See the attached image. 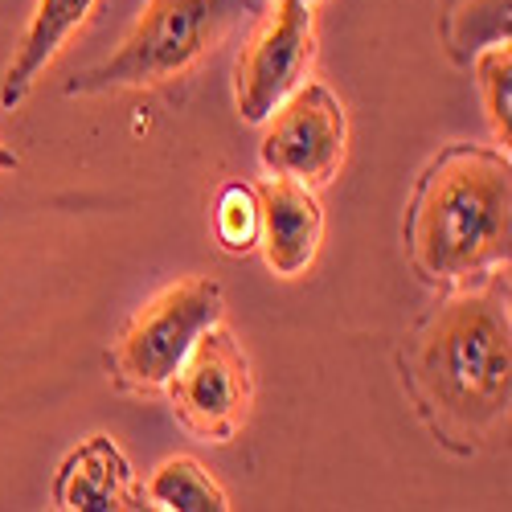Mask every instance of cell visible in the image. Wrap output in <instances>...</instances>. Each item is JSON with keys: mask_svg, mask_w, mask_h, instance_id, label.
<instances>
[{"mask_svg": "<svg viewBox=\"0 0 512 512\" xmlns=\"http://www.w3.org/2000/svg\"><path fill=\"white\" fill-rule=\"evenodd\" d=\"M476 87H480V99H484V111H488V123L496 132V144H512V50L508 41L500 46H484L476 54Z\"/></svg>", "mask_w": 512, "mask_h": 512, "instance_id": "obj_13", "label": "cell"}, {"mask_svg": "<svg viewBox=\"0 0 512 512\" xmlns=\"http://www.w3.org/2000/svg\"><path fill=\"white\" fill-rule=\"evenodd\" d=\"M54 504L66 508V512L148 508L144 504V484H136L123 451L107 435L87 439L62 459L58 480H54Z\"/></svg>", "mask_w": 512, "mask_h": 512, "instance_id": "obj_9", "label": "cell"}, {"mask_svg": "<svg viewBox=\"0 0 512 512\" xmlns=\"http://www.w3.org/2000/svg\"><path fill=\"white\" fill-rule=\"evenodd\" d=\"M443 37L455 62H472L484 46L508 41V0H463L443 17Z\"/></svg>", "mask_w": 512, "mask_h": 512, "instance_id": "obj_12", "label": "cell"}, {"mask_svg": "<svg viewBox=\"0 0 512 512\" xmlns=\"http://www.w3.org/2000/svg\"><path fill=\"white\" fill-rule=\"evenodd\" d=\"M226 312L222 287L213 279H181L148 300L132 320L123 324L107 353L111 381L119 394L152 398L168 386L193 340L213 328Z\"/></svg>", "mask_w": 512, "mask_h": 512, "instance_id": "obj_4", "label": "cell"}, {"mask_svg": "<svg viewBox=\"0 0 512 512\" xmlns=\"http://www.w3.org/2000/svg\"><path fill=\"white\" fill-rule=\"evenodd\" d=\"M410 271L435 291L480 283L512 250L508 152L451 144L422 168L402 218Z\"/></svg>", "mask_w": 512, "mask_h": 512, "instance_id": "obj_2", "label": "cell"}, {"mask_svg": "<svg viewBox=\"0 0 512 512\" xmlns=\"http://www.w3.org/2000/svg\"><path fill=\"white\" fill-rule=\"evenodd\" d=\"M21 160H17V152H9L5 144H0V168H17Z\"/></svg>", "mask_w": 512, "mask_h": 512, "instance_id": "obj_15", "label": "cell"}, {"mask_svg": "<svg viewBox=\"0 0 512 512\" xmlns=\"http://www.w3.org/2000/svg\"><path fill=\"white\" fill-rule=\"evenodd\" d=\"M267 0H148L123 46L95 70L66 82V95H107L123 87H156L177 78L242 21L263 13Z\"/></svg>", "mask_w": 512, "mask_h": 512, "instance_id": "obj_3", "label": "cell"}, {"mask_svg": "<svg viewBox=\"0 0 512 512\" xmlns=\"http://www.w3.org/2000/svg\"><path fill=\"white\" fill-rule=\"evenodd\" d=\"M398 373L426 431L455 455H476L508 418V263L443 295L398 345Z\"/></svg>", "mask_w": 512, "mask_h": 512, "instance_id": "obj_1", "label": "cell"}, {"mask_svg": "<svg viewBox=\"0 0 512 512\" xmlns=\"http://www.w3.org/2000/svg\"><path fill=\"white\" fill-rule=\"evenodd\" d=\"M349 123L336 95L320 82H308L291 99L271 111V127L263 136V168L275 177H291L308 189H320L336 177L345 160Z\"/></svg>", "mask_w": 512, "mask_h": 512, "instance_id": "obj_7", "label": "cell"}, {"mask_svg": "<svg viewBox=\"0 0 512 512\" xmlns=\"http://www.w3.org/2000/svg\"><path fill=\"white\" fill-rule=\"evenodd\" d=\"M312 0H275L234 66V103L246 123H267L271 111L304 87L312 66Z\"/></svg>", "mask_w": 512, "mask_h": 512, "instance_id": "obj_6", "label": "cell"}, {"mask_svg": "<svg viewBox=\"0 0 512 512\" xmlns=\"http://www.w3.org/2000/svg\"><path fill=\"white\" fill-rule=\"evenodd\" d=\"M259 193V246L263 259L275 275L291 279L312 267L316 250H320V234H324V209L316 201V193L291 177H267L254 185Z\"/></svg>", "mask_w": 512, "mask_h": 512, "instance_id": "obj_8", "label": "cell"}, {"mask_svg": "<svg viewBox=\"0 0 512 512\" xmlns=\"http://www.w3.org/2000/svg\"><path fill=\"white\" fill-rule=\"evenodd\" d=\"M259 222H263V209H259L254 185L234 181L218 193V205H213V234H218L226 254H250L259 246Z\"/></svg>", "mask_w": 512, "mask_h": 512, "instance_id": "obj_14", "label": "cell"}, {"mask_svg": "<svg viewBox=\"0 0 512 512\" xmlns=\"http://www.w3.org/2000/svg\"><path fill=\"white\" fill-rule=\"evenodd\" d=\"M164 390L181 426H189L205 443H230L246 426L254 402L250 365L238 340L218 324L193 340V349L168 377Z\"/></svg>", "mask_w": 512, "mask_h": 512, "instance_id": "obj_5", "label": "cell"}, {"mask_svg": "<svg viewBox=\"0 0 512 512\" xmlns=\"http://www.w3.org/2000/svg\"><path fill=\"white\" fill-rule=\"evenodd\" d=\"M144 504L164 512H226L230 496L213 484V476L197 459H168L144 484Z\"/></svg>", "mask_w": 512, "mask_h": 512, "instance_id": "obj_11", "label": "cell"}, {"mask_svg": "<svg viewBox=\"0 0 512 512\" xmlns=\"http://www.w3.org/2000/svg\"><path fill=\"white\" fill-rule=\"evenodd\" d=\"M99 0H37V9L29 17V29L21 37V46L5 70V87H0V107L13 111L29 99L33 82L41 78V70H46L54 62V54L66 46V37L87 21L95 13Z\"/></svg>", "mask_w": 512, "mask_h": 512, "instance_id": "obj_10", "label": "cell"}]
</instances>
